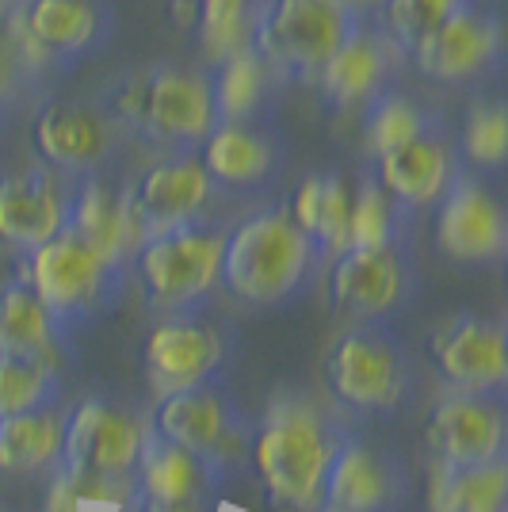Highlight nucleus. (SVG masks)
<instances>
[{
	"instance_id": "obj_1",
	"label": "nucleus",
	"mask_w": 508,
	"mask_h": 512,
	"mask_svg": "<svg viewBox=\"0 0 508 512\" xmlns=\"http://www.w3.org/2000/svg\"><path fill=\"white\" fill-rule=\"evenodd\" d=\"M348 436L352 432L333 409L310 394L287 390L272 398V406L253 425L249 463L279 509L321 512L329 470Z\"/></svg>"
},
{
	"instance_id": "obj_2",
	"label": "nucleus",
	"mask_w": 508,
	"mask_h": 512,
	"mask_svg": "<svg viewBox=\"0 0 508 512\" xmlns=\"http://www.w3.org/2000/svg\"><path fill=\"white\" fill-rule=\"evenodd\" d=\"M329 402L356 421L398 417L417 394V371L405 341L386 321H352L325 352Z\"/></svg>"
},
{
	"instance_id": "obj_3",
	"label": "nucleus",
	"mask_w": 508,
	"mask_h": 512,
	"mask_svg": "<svg viewBox=\"0 0 508 512\" xmlns=\"http://www.w3.org/2000/svg\"><path fill=\"white\" fill-rule=\"evenodd\" d=\"M20 256V279L39 295V302L54 314L69 341L88 333L123 299L127 268L111 264L73 230H62Z\"/></svg>"
},
{
	"instance_id": "obj_4",
	"label": "nucleus",
	"mask_w": 508,
	"mask_h": 512,
	"mask_svg": "<svg viewBox=\"0 0 508 512\" xmlns=\"http://www.w3.org/2000/svg\"><path fill=\"white\" fill-rule=\"evenodd\" d=\"M314 264V245L287 207H268L226 230L218 283L245 306H279L306 283Z\"/></svg>"
},
{
	"instance_id": "obj_5",
	"label": "nucleus",
	"mask_w": 508,
	"mask_h": 512,
	"mask_svg": "<svg viewBox=\"0 0 508 512\" xmlns=\"http://www.w3.org/2000/svg\"><path fill=\"white\" fill-rule=\"evenodd\" d=\"M107 115L161 146H199L218 123L211 81L180 65L134 73L115 88Z\"/></svg>"
},
{
	"instance_id": "obj_6",
	"label": "nucleus",
	"mask_w": 508,
	"mask_h": 512,
	"mask_svg": "<svg viewBox=\"0 0 508 512\" xmlns=\"http://www.w3.org/2000/svg\"><path fill=\"white\" fill-rule=\"evenodd\" d=\"M222 249H226V230L203 218L146 237L134 253L146 302L157 314L203 310V302L211 299L214 283H218Z\"/></svg>"
},
{
	"instance_id": "obj_7",
	"label": "nucleus",
	"mask_w": 508,
	"mask_h": 512,
	"mask_svg": "<svg viewBox=\"0 0 508 512\" xmlns=\"http://www.w3.org/2000/svg\"><path fill=\"white\" fill-rule=\"evenodd\" d=\"M146 417L157 436L203 455L222 474H233L249 463L253 421L241 413L237 398L222 379H207L188 390L161 394Z\"/></svg>"
},
{
	"instance_id": "obj_8",
	"label": "nucleus",
	"mask_w": 508,
	"mask_h": 512,
	"mask_svg": "<svg viewBox=\"0 0 508 512\" xmlns=\"http://www.w3.org/2000/svg\"><path fill=\"white\" fill-rule=\"evenodd\" d=\"M356 23L333 0H264L256 4L253 46L272 69L314 77Z\"/></svg>"
},
{
	"instance_id": "obj_9",
	"label": "nucleus",
	"mask_w": 508,
	"mask_h": 512,
	"mask_svg": "<svg viewBox=\"0 0 508 512\" xmlns=\"http://www.w3.org/2000/svg\"><path fill=\"white\" fill-rule=\"evenodd\" d=\"M149 417L142 409L127 406L119 398L92 394L69 406L62 440V467L107 474V478H134Z\"/></svg>"
},
{
	"instance_id": "obj_10",
	"label": "nucleus",
	"mask_w": 508,
	"mask_h": 512,
	"mask_svg": "<svg viewBox=\"0 0 508 512\" xmlns=\"http://www.w3.org/2000/svg\"><path fill=\"white\" fill-rule=\"evenodd\" d=\"M417 291V268L409 245L344 249L329 260V299L333 310L352 321H386Z\"/></svg>"
},
{
	"instance_id": "obj_11",
	"label": "nucleus",
	"mask_w": 508,
	"mask_h": 512,
	"mask_svg": "<svg viewBox=\"0 0 508 512\" xmlns=\"http://www.w3.org/2000/svg\"><path fill=\"white\" fill-rule=\"evenodd\" d=\"M436 253L463 268H493L508 253V214L501 199L474 176H455L436 203Z\"/></svg>"
},
{
	"instance_id": "obj_12",
	"label": "nucleus",
	"mask_w": 508,
	"mask_h": 512,
	"mask_svg": "<svg viewBox=\"0 0 508 512\" xmlns=\"http://www.w3.org/2000/svg\"><path fill=\"white\" fill-rule=\"evenodd\" d=\"M428 356L440 379L459 394H505L508 329L501 318L463 310L428 337Z\"/></svg>"
},
{
	"instance_id": "obj_13",
	"label": "nucleus",
	"mask_w": 508,
	"mask_h": 512,
	"mask_svg": "<svg viewBox=\"0 0 508 512\" xmlns=\"http://www.w3.org/2000/svg\"><path fill=\"white\" fill-rule=\"evenodd\" d=\"M226 360H230V337L222 325L203 318V310L165 314V321L146 341V379L157 398L218 379Z\"/></svg>"
},
{
	"instance_id": "obj_14",
	"label": "nucleus",
	"mask_w": 508,
	"mask_h": 512,
	"mask_svg": "<svg viewBox=\"0 0 508 512\" xmlns=\"http://www.w3.org/2000/svg\"><path fill=\"white\" fill-rule=\"evenodd\" d=\"M424 440L436 455V463H447V467H482L493 459H505V394H459V390H451L428 413Z\"/></svg>"
},
{
	"instance_id": "obj_15",
	"label": "nucleus",
	"mask_w": 508,
	"mask_h": 512,
	"mask_svg": "<svg viewBox=\"0 0 508 512\" xmlns=\"http://www.w3.org/2000/svg\"><path fill=\"white\" fill-rule=\"evenodd\" d=\"M31 150L46 169L81 180L104 169L115 150V123L107 111L81 100H46L31 119Z\"/></svg>"
},
{
	"instance_id": "obj_16",
	"label": "nucleus",
	"mask_w": 508,
	"mask_h": 512,
	"mask_svg": "<svg viewBox=\"0 0 508 512\" xmlns=\"http://www.w3.org/2000/svg\"><path fill=\"white\" fill-rule=\"evenodd\" d=\"M77 180L39 165L0 176V245L27 253L69 226Z\"/></svg>"
},
{
	"instance_id": "obj_17",
	"label": "nucleus",
	"mask_w": 508,
	"mask_h": 512,
	"mask_svg": "<svg viewBox=\"0 0 508 512\" xmlns=\"http://www.w3.org/2000/svg\"><path fill=\"white\" fill-rule=\"evenodd\" d=\"M214 184L199 153H172L149 165L134 184H127L130 207L142 226V237L165 234L176 226L199 222L214 199Z\"/></svg>"
},
{
	"instance_id": "obj_18",
	"label": "nucleus",
	"mask_w": 508,
	"mask_h": 512,
	"mask_svg": "<svg viewBox=\"0 0 508 512\" xmlns=\"http://www.w3.org/2000/svg\"><path fill=\"white\" fill-rule=\"evenodd\" d=\"M409 486V467L394 451L348 436L329 470L321 512H402Z\"/></svg>"
},
{
	"instance_id": "obj_19",
	"label": "nucleus",
	"mask_w": 508,
	"mask_h": 512,
	"mask_svg": "<svg viewBox=\"0 0 508 512\" xmlns=\"http://www.w3.org/2000/svg\"><path fill=\"white\" fill-rule=\"evenodd\" d=\"M100 31L104 12L92 0H12V35L27 69L81 54Z\"/></svg>"
},
{
	"instance_id": "obj_20",
	"label": "nucleus",
	"mask_w": 508,
	"mask_h": 512,
	"mask_svg": "<svg viewBox=\"0 0 508 512\" xmlns=\"http://www.w3.org/2000/svg\"><path fill=\"white\" fill-rule=\"evenodd\" d=\"M501 54V31L489 20L482 8H474L466 0L463 8H455L444 23H436L421 43L409 50V58L417 62L424 77L459 85L478 73H486Z\"/></svg>"
},
{
	"instance_id": "obj_21",
	"label": "nucleus",
	"mask_w": 508,
	"mask_h": 512,
	"mask_svg": "<svg viewBox=\"0 0 508 512\" xmlns=\"http://www.w3.org/2000/svg\"><path fill=\"white\" fill-rule=\"evenodd\" d=\"M455 176H459V153L436 130H424L413 142L375 157V180L409 214L436 207Z\"/></svg>"
},
{
	"instance_id": "obj_22",
	"label": "nucleus",
	"mask_w": 508,
	"mask_h": 512,
	"mask_svg": "<svg viewBox=\"0 0 508 512\" xmlns=\"http://www.w3.org/2000/svg\"><path fill=\"white\" fill-rule=\"evenodd\" d=\"M85 245H92L100 256H107L111 264L130 268L138 245L146 241L142 226L134 218L127 188L107 184L104 176H81L77 192H73V207H69V226Z\"/></svg>"
},
{
	"instance_id": "obj_23",
	"label": "nucleus",
	"mask_w": 508,
	"mask_h": 512,
	"mask_svg": "<svg viewBox=\"0 0 508 512\" xmlns=\"http://www.w3.org/2000/svg\"><path fill=\"white\" fill-rule=\"evenodd\" d=\"M402 46L394 43L386 31H371V27H352L340 46L321 62L314 73L325 104L333 107H360L371 104L386 85V73L394 69V54Z\"/></svg>"
},
{
	"instance_id": "obj_24",
	"label": "nucleus",
	"mask_w": 508,
	"mask_h": 512,
	"mask_svg": "<svg viewBox=\"0 0 508 512\" xmlns=\"http://www.w3.org/2000/svg\"><path fill=\"white\" fill-rule=\"evenodd\" d=\"M230 474L207 463L203 455L172 444L146 428L142 455L134 467V493L138 501H218Z\"/></svg>"
},
{
	"instance_id": "obj_25",
	"label": "nucleus",
	"mask_w": 508,
	"mask_h": 512,
	"mask_svg": "<svg viewBox=\"0 0 508 512\" xmlns=\"http://www.w3.org/2000/svg\"><path fill=\"white\" fill-rule=\"evenodd\" d=\"M73 344L54 321L39 295L20 276L0 287V356H23L65 367L73 360Z\"/></svg>"
},
{
	"instance_id": "obj_26",
	"label": "nucleus",
	"mask_w": 508,
	"mask_h": 512,
	"mask_svg": "<svg viewBox=\"0 0 508 512\" xmlns=\"http://www.w3.org/2000/svg\"><path fill=\"white\" fill-rule=\"evenodd\" d=\"M199 161L218 188H256L279 169V146L253 123H214Z\"/></svg>"
},
{
	"instance_id": "obj_27",
	"label": "nucleus",
	"mask_w": 508,
	"mask_h": 512,
	"mask_svg": "<svg viewBox=\"0 0 508 512\" xmlns=\"http://www.w3.org/2000/svg\"><path fill=\"white\" fill-rule=\"evenodd\" d=\"M348 207H352V188L337 172H314L291 195L287 214L314 245L318 264H329L348 249Z\"/></svg>"
},
{
	"instance_id": "obj_28",
	"label": "nucleus",
	"mask_w": 508,
	"mask_h": 512,
	"mask_svg": "<svg viewBox=\"0 0 508 512\" xmlns=\"http://www.w3.org/2000/svg\"><path fill=\"white\" fill-rule=\"evenodd\" d=\"M65 421H69V406L62 402L0 417V474L31 478V474H46L58 467Z\"/></svg>"
},
{
	"instance_id": "obj_29",
	"label": "nucleus",
	"mask_w": 508,
	"mask_h": 512,
	"mask_svg": "<svg viewBox=\"0 0 508 512\" xmlns=\"http://www.w3.org/2000/svg\"><path fill=\"white\" fill-rule=\"evenodd\" d=\"M176 20L199 31V54L211 65L253 46L256 0H172Z\"/></svg>"
},
{
	"instance_id": "obj_30",
	"label": "nucleus",
	"mask_w": 508,
	"mask_h": 512,
	"mask_svg": "<svg viewBox=\"0 0 508 512\" xmlns=\"http://www.w3.org/2000/svg\"><path fill=\"white\" fill-rule=\"evenodd\" d=\"M432 512H508V455L482 467H447L436 463Z\"/></svg>"
},
{
	"instance_id": "obj_31",
	"label": "nucleus",
	"mask_w": 508,
	"mask_h": 512,
	"mask_svg": "<svg viewBox=\"0 0 508 512\" xmlns=\"http://www.w3.org/2000/svg\"><path fill=\"white\" fill-rule=\"evenodd\" d=\"M268 88H272V65L264 62V54L256 46H245V50L230 54L226 62H218L211 77L218 123H253L264 111Z\"/></svg>"
},
{
	"instance_id": "obj_32",
	"label": "nucleus",
	"mask_w": 508,
	"mask_h": 512,
	"mask_svg": "<svg viewBox=\"0 0 508 512\" xmlns=\"http://www.w3.org/2000/svg\"><path fill=\"white\" fill-rule=\"evenodd\" d=\"M409 218L413 214L405 211L375 176H367L352 192V207H348V249L398 245L409 234Z\"/></svg>"
},
{
	"instance_id": "obj_33",
	"label": "nucleus",
	"mask_w": 508,
	"mask_h": 512,
	"mask_svg": "<svg viewBox=\"0 0 508 512\" xmlns=\"http://www.w3.org/2000/svg\"><path fill=\"white\" fill-rule=\"evenodd\" d=\"M62 402V367L23 356H0V417Z\"/></svg>"
},
{
	"instance_id": "obj_34",
	"label": "nucleus",
	"mask_w": 508,
	"mask_h": 512,
	"mask_svg": "<svg viewBox=\"0 0 508 512\" xmlns=\"http://www.w3.org/2000/svg\"><path fill=\"white\" fill-rule=\"evenodd\" d=\"M43 512H85V505H130L134 493V478H107V474H85V470L58 467L46 470Z\"/></svg>"
},
{
	"instance_id": "obj_35",
	"label": "nucleus",
	"mask_w": 508,
	"mask_h": 512,
	"mask_svg": "<svg viewBox=\"0 0 508 512\" xmlns=\"http://www.w3.org/2000/svg\"><path fill=\"white\" fill-rule=\"evenodd\" d=\"M424 130H428V115L421 111V104H413L402 92H379L363 119V150L375 161L382 153L413 142Z\"/></svg>"
},
{
	"instance_id": "obj_36",
	"label": "nucleus",
	"mask_w": 508,
	"mask_h": 512,
	"mask_svg": "<svg viewBox=\"0 0 508 512\" xmlns=\"http://www.w3.org/2000/svg\"><path fill=\"white\" fill-rule=\"evenodd\" d=\"M459 153L474 169H501L508 157V111L497 100L470 104L459 134Z\"/></svg>"
},
{
	"instance_id": "obj_37",
	"label": "nucleus",
	"mask_w": 508,
	"mask_h": 512,
	"mask_svg": "<svg viewBox=\"0 0 508 512\" xmlns=\"http://www.w3.org/2000/svg\"><path fill=\"white\" fill-rule=\"evenodd\" d=\"M463 4L466 0H379L382 31L409 54L436 23H444Z\"/></svg>"
},
{
	"instance_id": "obj_38",
	"label": "nucleus",
	"mask_w": 508,
	"mask_h": 512,
	"mask_svg": "<svg viewBox=\"0 0 508 512\" xmlns=\"http://www.w3.org/2000/svg\"><path fill=\"white\" fill-rule=\"evenodd\" d=\"M23 73H31V69L23 65V54L12 35V0H0V100L16 92Z\"/></svg>"
},
{
	"instance_id": "obj_39",
	"label": "nucleus",
	"mask_w": 508,
	"mask_h": 512,
	"mask_svg": "<svg viewBox=\"0 0 508 512\" xmlns=\"http://www.w3.org/2000/svg\"><path fill=\"white\" fill-rule=\"evenodd\" d=\"M218 501H130L134 512H214Z\"/></svg>"
},
{
	"instance_id": "obj_40",
	"label": "nucleus",
	"mask_w": 508,
	"mask_h": 512,
	"mask_svg": "<svg viewBox=\"0 0 508 512\" xmlns=\"http://www.w3.org/2000/svg\"><path fill=\"white\" fill-rule=\"evenodd\" d=\"M333 4H340L348 16H356L360 20V12H367V8H379V0H333Z\"/></svg>"
},
{
	"instance_id": "obj_41",
	"label": "nucleus",
	"mask_w": 508,
	"mask_h": 512,
	"mask_svg": "<svg viewBox=\"0 0 508 512\" xmlns=\"http://www.w3.org/2000/svg\"><path fill=\"white\" fill-rule=\"evenodd\" d=\"M127 512H134V509H130V505H127Z\"/></svg>"
},
{
	"instance_id": "obj_42",
	"label": "nucleus",
	"mask_w": 508,
	"mask_h": 512,
	"mask_svg": "<svg viewBox=\"0 0 508 512\" xmlns=\"http://www.w3.org/2000/svg\"><path fill=\"white\" fill-rule=\"evenodd\" d=\"M0 512H8V509H0Z\"/></svg>"
}]
</instances>
